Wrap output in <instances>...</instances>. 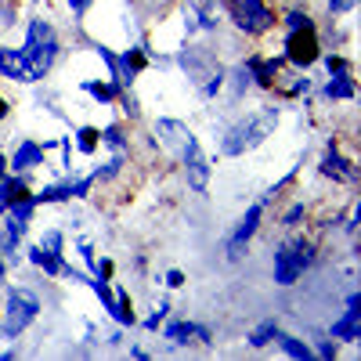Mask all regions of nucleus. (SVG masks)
<instances>
[{"label":"nucleus","mask_w":361,"mask_h":361,"mask_svg":"<svg viewBox=\"0 0 361 361\" xmlns=\"http://www.w3.org/2000/svg\"><path fill=\"white\" fill-rule=\"evenodd\" d=\"M152 141H156V152L180 170L188 192L209 195L217 156L206 152L202 141H199V134L185 123V119H177V116H156V119H152Z\"/></svg>","instance_id":"nucleus-1"},{"label":"nucleus","mask_w":361,"mask_h":361,"mask_svg":"<svg viewBox=\"0 0 361 361\" xmlns=\"http://www.w3.org/2000/svg\"><path fill=\"white\" fill-rule=\"evenodd\" d=\"M282 112H286V109H282L275 98L253 105L250 112H235L228 123H221V130H217L214 156H217V159H246V156H253L257 148H264L271 137L279 134Z\"/></svg>","instance_id":"nucleus-2"},{"label":"nucleus","mask_w":361,"mask_h":361,"mask_svg":"<svg viewBox=\"0 0 361 361\" xmlns=\"http://www.w3.org/2000/svg\"><path fill=\"white\" fill-rule=\"evenodd\" d=\"M318 260H322V243L311 228L282 231V238L271 250V282L279 289H293L311 275Z\"/></svg>","instance_id":"nucleus-3"},{"label":"nucleus","mask_w":361,"mask_h":361,"mask_svg":"<svg viewBox=\"0 0 361 361\" xmlns=\"http://www.w3.org/2000/svg\"><path fill=\"white\" fill-rule=\"evenodd\" d=\"M18 51L25 58L29 73H33V80L47 83L51 73L58 69V62L66 58V37H62V29L54 25V18H47L40 11V15L22 18V44H18Z\"/></svg>","instance_id":"nucleus-4"},{"label":"nucleus","mask_w":361,"mask_h":361,"mask_svg":"<svg viewBox=\"0 0 361 361\" xmlns=\"http://www.w3.org/2000/svg\"><path fill=\"white\" fill-rule=\"evenodd\" d=\"M4 293V307H0V340H22L29 329H33L44 314V300L37 289H29V286H4L0 289Z\"/></svg>","instance_id":"nucleus-5"},{"label":"nucleus","mask_w":361,"mask_h":361,"mask_svg":"<svg viewBox=\"0 0 361 361\" xmlns=\"http://www.w3.org/2000/svg\"><path fill=\"white\" fill-rule=\"evenodd\" d=\"M224 25L243 40H264L279 29V11L271 0H221Z\"/></svg>","instance_id":"nucleus-6"},{"label":"nucleus","mask_w":361,"mask_h":361,"mask_svg":"<svg viewBox=\"0 0 361 361\" xmlns=\"http://www.w3.org/2000/svg\"><path fill=\"white\" fill-rule=\"evenodd\" d=\"M267 214H271V206L257 199V202H250L243 214H238V221L224 231V238H221V253H224L228 264H243V260L250 257V246L257 243V235L264 231Z\"/></svg>","instance_id":"nucleus-7"},{"label":"nucleus","mask_w":361,"mask_h":361,"mask_svg":"<svg viewBox=\"0 0 361 361\" xmlns=\"http://www.w3.org/2000/svg\"><path fill=\"white\" fill-rule=\"evenodd\" d=\"M314 173L322 180H329L333 188H347V192H357V180H361V170H357L354 152H347L343 141L336 134L325 137L322 152H318V163H314Z\"/></svg>","instance_id":"nucleus-8"},{"label":"nucleus","mask_w":361,"mask_h":361,"mask_svg":"<svg viewBox=\"0 0 361 361\" xmlns=\"http://www.w3.org/2000/svg\"><path fill=\"white\" fill-rule=\"evenodd\" d=\"M173 66L188 76L192 87H199L202 80H209V76H217V73L228 69L221 58H217L214 44H206L202 37H195V40H180V47L173 51Z\"/></svg>","instance_id":"nucleus-9"},{"label":"nucleus","mask_w":361,"mask_h":361,"mask_svg":"<svg viewBox=\"0 0 361 361\" xmlns=\"http://www.w3.org/2000/svg\"><path fill=\"white\" fill-rule=\"evenodd\" d=\"M159 340L170 350H192V347L209 350L217 343V325L214 322H199V318H166L159 325Z\"/></svg>","instance_id":"nucleus-10"},{"label":"nucleus","mask_w":361,"mask_h":361,"mask_svg":"<svg viewBox=\"0 0 361 361\" xmlns=\"http://www.w3.org/2000/svg\"><path fill=\"white\" fill-rule=\"evenodd\" d=\"M322 40H318V29H300V33H282V62L300 69V73H311L318 69V58H322Z\"/></svg>","instance_id":"nucleus-11"},{"label":"nucleus","mask_w":361,"mask_h":361,"mask_svg":"<svg viewBox=\"0 0 361 361\" xmlns=\"http://www.w3.org/2000/svg\"><path fill=\"white\" fill-rule=\"evenodd\" d=\"M325 333L340 347H357L361 343V289H350L343 296V311L325 325Z\"/></svg>","instance_id":"nucleus-12"},{"label":"nucleus","mask_w":361,"mask_h":361,"mask_svg":"<svg viewBox=\"0 0 361 361\" xmlns=\"http://www.w3.org/2000/svg\"><path fill=\"white\" fill-rule=\"evenodd\" d=\"M47 166V145L37 137H18L8 148V170L11 173H37Z\"/></svg>","instance_id":"nucleus-13"},{"label":"nucleus","mask_w":361,"mask_h":361,"mask_svg":"<svg viewBox=\"0 0 361 361\" xmlns=\"http://www.w3.org/2000/svg\"><path fill=\"white\" fill-rule=\"evenodd\" d=\"M148 69H152V62H148V40H134L123 51H116V80L123 87H134L137 76Z\"/></svg>","instance_id":"nucleus-14"},{"label":"nucleus","mask_w":361,"mask_h":361,"mask_svg":"<svg viewBox=\"0 0 361 361\" xmlns=\"http://www.w3.org/2000/svg\"><path fill=\"white\" fill-rule=\"evenodd\" d=\"M314 98L325 105H354L357 102V73H333L314 83Z\"/></svg>","instance_id":"nucleus-15"},{"label":"nucleus","mask_w":361,"mask_h":361,"mask_svg":"<svg viewBox=\"0 0 361 361\" xmlns=\"http://www.w3.org/2000/svg\"><path fill=\"white\" fill-rule=\"evenodd\" d=\"M243 66L250 69L253 90H260V94H271V83H275V76H279V69H282L286 62H282V54L250 51V54H243Z\"/></svg>","instance_id":"nucleus-16"},{"label":"nucleus","mask_w":361,"mask_h":361,"mask_svg":"<svg viewBox=\"0 0 361 361\" xmlns=\"http://www.w3.org/2000/svg\"><path fill=\"white\" fill-rule=\"evenodd\" d=\"M0 80H8L15 87H37V80H33V73H29L22 51L15 44H4V40H0Z\"/></svg>","instance_id":"nucleus-17"},{"label":"nucleus","mask_w":361,"mask_h":361,"mask_svg":"<svg viewBox=\"0 0 361 361\" xmlns=\"http://www.w3.org/2000/svg\"><path fill=\"white\" fill-rule=\"evenodd\" d=\"M22 257H25V264L33 267V271H40L44 279H62V267H66V257L62 253H51V250H44L37 238L33 243H22Z\"/></svg>","instance_id":"nucleus-18"},{"label":"nucleus","mask_w":361,"mask_h":361,"mask_svg":"<svg viewBox=\"0 0 361 361\" xmlns=\"http://www.w3.org/2000/svg\"><path fill=\"white\" fill-rule=\"evenodd\" d=\"M253 94V80H250V69L243 66V58H235V62L228 66V73H224V102L235 109V105H243L246 98Z\"/></svg>","instance_id":"nucleus-19"},{"label":"nucleus","mask_w":361,"mask_h":361,"mask_svg":"<svg viewBox=\"0 0 361 361\" xmlns=\"http://www.w3.org/2000/svg\"><path fill=\"white\" fill-rule=\"evenodd\" d=\"M76 90L80 94H87L94 105H102V109H112L116 105V98H119V90H123V83H116V80H102V76H83V80H76Z\"/></svg>","instance_id":"nucleus-20"},{"label":"nucleus","mask_w":361,"mask_h":361,"mask_svg":"<svg viewBox=\"0 0 361 361\" xmlns=\"http://www.w3.org/2000/svg\"><path fill=\"white\" fill-rule=\"evenodd\" d=\"M73 177H76V173H73ZM73 177H69V173H58L54 180L33 188L37 206H40V209H44V206H73Z\"/></svg>","instance_id":"nucleus-21"},{"label":"nucleus","mask_w":361,"mask_h":361,"mask_svg":"<svg viewBox=\"0 0 361 361\" xmlns=\"http://www.w3.org/2000/svg\"><path fill=\"white\" fill-rule=\"evenodd\" d=\"M130 166H134V152H109L102 163L90 166V173H94V180H98L102 188H112Z\"/></svg>","instance_id":"nucleus-22"},{"label":"nucleus","mask_w":361,"mask_h":361,"mask_svg":"<svg viewBox=\"0 0 361 361\" xmlns=\"http://www.w3.org/2000/svg\"><path fill=\"white\" fill-rule=\"evenodd\" d=\"M279 29L282 33H300V29H318V15L304 4V0H293V4L279 8Z\"/></svg>","instance_id":"nucleus-23"},{"label":"nucleus","mask_w":361,"mask_h":361,"mask_svg":"<svg viewBox=\"0 0 361 361\" xmlns=\"http://www.w3.org/2000/svg\"><path fill=\"white\" fill-rule=\"evenodd\" d=\"M102 130V152H134V130L127 119H109Z\"/></svg>","instance_id":"nucleus-24"},{"label":"nucleus","mask_w":361,"mask_h":361,"mask_svg":"<svg viewBox=\"0 0 361 361\" xmlns=\"http://www.w3.org/2000/svg\"><path fill=\"white\" fill-rule=\"evenodd\" d=\"M311 217V202L307 199H286L279 206V231H296V228H307Z\"/></svg>","instance_id":"nucleus-25"},{"label":"nucleus","mask_w":361,"mask_h":361,"mask_svg":"<svg viewBox=\"0 0 361 361\" xmlns=\"http://www.w3.org/2000/svg\"><path fill=\"white\" fill-rule=\"evenodd\" d=\"M275 347H279V354L289 357V361H314L311 340H307V336H300V333H289V329H279Z\"/></svg>","instance_id":"nucleus-26"},{"label":"nucleus","mask_w":361,"mask_h":361,"mask_svg":"<svg viewBox=\"0 0 361 361\" xmlns=\"http://www.w3.org/2000/svg\"><path fill=\"white\" fill-rule=\"evenodd\" d=\"M69 137H73L76 156H83V159H94V156L102 152V130H98L94 123H76Z\"/></svg>","instance_id":"nucleus-27"},{"label":"nucleus","mask_w":361,"mask_h":361,"mask_svg":"<svg viewBox=\"0 0 361 361\" xmlns=\"http://www.w3.org/2000/svg\"><path fill=\"white\" fill-rule=\"evenodd\" d=\"M112 289H116V307L109 311V318H112V325H123L127 333H130V329H137L134 296H130V289H127V286H116V282H112Z\"/></svg>","instance_id":"nucleus-28"},{"label":"nucleus","mask_w":361,"mask_h":361,"mask_svg":"<svg viewBox=\"0 0 361 361\" xmlns=\"http://www.w3.org/2000/svg\"><path fill=\"white\" fill-rule=\"evenodd\" d=\"M279 329H282V322H279L275 314L260 318V322L250 329V333H246V347H250V350H267V347H275Z\"/></svg>","instance_id":"nucleus-29"},{"label":"nucleus","mask_w":361,"mask_h":361,"mask_svg":"<svg viewBox=\"0 0 361 361\" xmlns=\"http://www.w3.org/2000/svg\"><path fill=\"white\" fill-rule=\"evenodd\" d=\"M170 314H173V300H170V296H159V300H156V307L148 311L145 318H137V329H141V333H148V336H156V333H159V325H163Z\"/></svg>","instance_id":"nucleus-30"},{"label":"nucleus","mask_w":361,"mask_h":361,"mask_svg":"<svg viewBox=\"0 0 361 361\" xmlns=\"http://www.w3.org/2000/svg\"><path fill=\"white\" fill-rule=\"evenodd\" d=\"M116 112H119V119H127V123L134 127V123H141V98H137V90L134 87H123L119 90V98H116V105H112Z\"/></svg>","instance_id":"nucleus-31"},{"label":"nucleus","mask_w":361,"mask_h":361,"mask_svg":"<svg viewBox=\"0 0 361 361\" xmlns=\"http://www.w3.org/2000/svg\"><path fill=\"white\" fill-rule=\"evenodd\" d=\"M22 243H25L22 235H15V231H8L4 224H0V253H4V260H8L11 271L25 264V257H22Z\"/></svg>","instance_id":"nucleus-32"},{"label":"nucleus","mask_w":361,"mask_h":361,"mask_svg":"<svg viewBox=\"0 0 361 361\" xmlns=\"http://www.w3.org/2000/svg\"><path fill=\"white\" fill-rule=\"evenodd\" d=\"M318 66L325 69V76H333V73H357L354 58H350L347 51H322Z\"/></svg>","instance_id":"nucleus-33"},{"label":"nucleus","mask_w":361,"mask_h":361,"mask_svg":"<svg viewBox=\"0 0 361 361\" xmlns=\"http://www.w3.org/2000/svg\"><path fill=\"white\" fill-rule=\"evenodd\" d=\"M37 243L44 246V250H51V253H69V238H66V231L62 228H58V224H47L40 235H37Z\"/></svg>","instance_id":"nucleus-34"},{"label":"nucleus","mask_w":361,"mask_h":361,"mask_svg":"<svg viewBox=\"0 0 361 361\" xmlns=\"http://www.w3.org/2000/svg\"><path fill=\"white\" fill-rule=\"evenodd\" d=\"M22 25V0H0V37Z\"/></svg>","instance_id":"nucleus-35"},{"label":"nucleus","mask_w":361,"mask_h":361,"mask_svg":"<svg viewBox=\"0 0 361 361\" xmlns=\"http://www.w3.org/2000/svg\"><path fill=\"white\" fill-rule=\"evenodd\" d=\"M311 350H314V361H336L340 354H343V347L329 336V333H318V336H311Z\"/></svg>","instance_id":"nucleus-36"},{"label":"nucleus","mask_w":361,"mask_h":361,"mask_svg":"<svg viewBox=\"0 0 361 361\" xmlns=\"http://www.w3.org/2000/svg\"><path fill=\"white\" fill-rule=\"evenodd\" d=\"M87 289L94 293V300L102 304V311H105V314L116 307V289H112V282H102V279H94V275H90V279H87Z\"/></svg>","instance_id":"nucleus-37"},{"label":"nucleus","mask_w":361,"mask_h":361,"mask_svg":"<svg viewBox=\"0 0 361 361\" xmlns=\"http://www.w3.org/2000/svg\"><path fill=\"white\" fill-rule=\"evenodd\" d=\"M73 250L80 253V260H83V267L90 271V264H94V260H98V246H94V238H90V235H76V238H73Z\"/></svg>","instance_id":"nucleus-38"},{"label":"nucleus","mask_w":361,"mask_h":361,"mask_svg":"<svg viewBox=\"0 0 361 361\" xmlns=\"http://www.w3.org/2000/svg\"><path fill=\"white\" fill-rule=\"evenodd\" d=\"M159 279H163L166 293H177V289H185V286H188V271H185V267H166Z\"/></svg>","instance_id":"nucleus-39"},{"label":"nucleus","mask_w":361,"mask_h":361,"mask_svg":"<svg viewBox=\"0 0 361 361\" xmlns=\"http://www.w3.org/2000/svg\"><path fill=\"white\" fill-rule=\"evenodd\" d=\"M90 275L102 279V282H116V260L112 257H98L94 264H90Z\"/></svg>","instance_id":"nucleus-40"},{"label":"nucleus","mask_w":361,"mask_h":361,"mask_svg":"<svg viewBox=\"0 0 361 361\" xmlns=\"http://www.w3.org/2000/svg\"><path fill=\"white\" fill-rule=\"evenodd\" d=\"M357 11V0H325V15L329 18H347Z\"/></svg>","instance_id":"nucleus-41"},{"label":"nucleus","mask_w":361,"mask_h":361,"mask_svg":"<svg viewBox=\"0 0 361 361\" xmlns=\"http://www.w3.org/2000/svg\"><path fill=\"white\" fill-rule=\"evenodd\" d=\"M119 347H127V329L123 325H116L105 333V350H119Z\"/></svg>","instance_id":"nucleus-42"},{"label":"nucleus","mask_w":361,"mask_h":361,"mask_svg":"<svg viewBox=\"0 0 361 361\" xmlns=\"http://www.w3.org/2000/svg\"><path fill=\"white\" fill-rule=\"evenodd\" d=\"M11 112H15V102L4 94V90H0V123H8V119H11Z\"/></svg>","instance_id":"nucleus-43"},{"label":"nucleus","mask_w":361,"mask_h":361,"mask_svg":"<svg viewBox=\"0 0 361 361\" xmlns=\"http://www.w3.org/2000/svg\"><path fill=\"white\" fill-rule=\"evenodd\" d=\"M127 357H134V361H148V357H152V350L141 347V343H130V347H127Z\"/></svg>","instance_id":"nucleus-44"},{"label":"nucleus","mask_w":361,"mask_h":361,"mask_svg":"<svg viewBox=\"0 0 361 361\" xmlns=\"http://www.w3.org/2000/svg\"><path fill=\"white\" fill-rule=\"evenodd\" d=\"M11 282V267H8V260H4V253H0V289H4Z\"/></svg>","instance_id":"nucleus-45"},{"label":"nucleus","mask_w":361,"mask_h":361,"mask_svg":"<svg viewBox=\"0 0 361 361\" xmlns=\"http://www.w3.org/2000/svg\"><path fill=\"white\" fill-rule=\"evenodd\" d=\"M15 357H22L18 343H11V347H4V350H0V361H15Z\"/></svg>","instance_id":"nucleus-46"},{"label":"nucleus","mask_w":361,"mask_h":361,"mask_svg":"<svg viewBox=\"0 0 361 361\" xmlns=\"http://www.w3.org/2000/svg\"><path fill=\"white\" fill-rule=\"evenodd\" d=\"M22 4H29V8H40V4H44V0H22Z\"/></svg>","instance_id":"nucleus-47"},{"label":"nucleus","mask_w":361,"mask_h":361,"mask_svg":"<svg viewBox=\"0 0 361 361\" xmlns=\"http://www.w3.org/2000/svg\"><path fill=\"white\" fill-rule=\"evenodd\" d=\"M130 4H141V0H130Z\"/></svg>","instance_id":"nucleus-48"}]
</instances>
